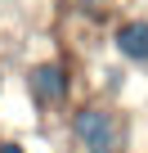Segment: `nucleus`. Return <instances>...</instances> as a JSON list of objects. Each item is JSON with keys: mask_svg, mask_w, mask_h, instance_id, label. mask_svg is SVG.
<instances>
[{"mask_svg": "<svg viewBox=\"0 0 148 153\" xmlns=\"http://www.w3.org/2000/svg\"><path fill=\"white\" fill-rule=\"evenodd\" d=\"M63 117H67L72 153H121L126 149V122H121V108L112 99H99V95L81 99Z\"/></svg>", "mask_w": 148, "mask_h": 153, "instance_id": "f257e3e1", "label": "nucleus"}, {"mask_svg": "<svg viewBox=\"0 0 148 153\" xmlns=\"http://www.w3.org/2000/svg\"><path fill=\"white\" fill-rule=\"evenodd\" d=\"M0 95H5V68H0Z\"/></svg>", "mask_w": 148, "mask_h": 153, "instance_id": "39448f33", "label": "nucleus"}, {"mask_svg": "<svg viewBox=\"0 0 148 153\" xmlns=\"http://www.w3.org/2000/svg\"><path fill=\"white\" fill-rule=\"evenodd\" d=\"M0 153H27V149H23L18 140H0Z\"/></svg>", "mask_w": 148, "mask_h": 153, "instance_id": "20e7f679", "label": "nucleus"}, {"mask_svg": "<svg viewBox=\"0 0 148 153\" xmlns=\"http://www.w3.org/2000/svg\"><path fill=\"white\" fill-rule=\"evenodd\" d=\"M108 45H112V54H117L126 68L148 72V18H144V14H126V18H117L112 32H108Z\"/></svg>", "mask_w": 148, "mask_h": 153, "instance_id": "7ed1b4c3", "label": "nucleus"}, {"mask_svg": "<svg viewBox=\"0 0 148 153\" xmlns=\"http://www.w3.org/2000/svg\"><path fill=\"white\" fill-rule=\"evenodd\" d=\"M23 95L40 113H63L77 99V72L63 59H32L23 68Z\"/></svg>", "mask_w": 148, "mask_h": 153, "instance_id": "f03ea898", "label": "nucleus"}]
</instances>
